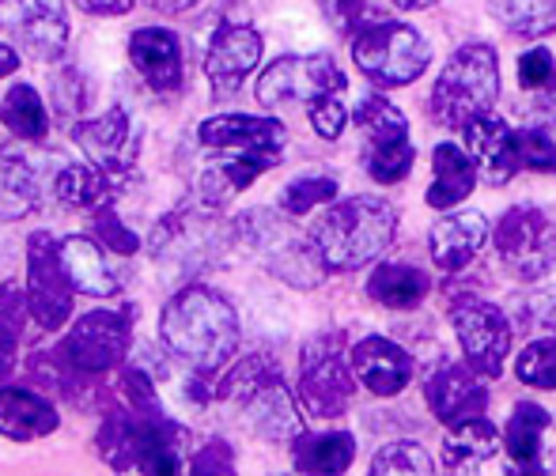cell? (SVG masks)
Masks as SVG:
<instances>
[{
  "instance_id": "6da1fadb",
  "label": "cell",
  "mask_w": 556,
  "mask_h": 476,
  "mask_svg": "<svg viewBox=\"0 0 556 476\" xmlns=\"http://www.w3.org/2000/svg\"><path fill=\"white\" fill-rule=\"evenodd\" d=\"M160 340L190 371L220 374L239 348V314L216 287L186 284L163 307Z\"/></svg>"
},
{
  "instance_id": "7a4b0ae2",
  "label": "cell",
  "mask_w": 556,
  "mask_h": 476,
  "mask_svg": "<svg viewBox=\"0 0 556 476\" xmlns=\"http://www.w3.org/2000/svg\"><path fill=\"white\" fill-rule=\"evenodd\" d=\"M394 231L397 216L382 197H349L315 223L311 239H315L326 269L352 272L371 265L394 242Z\"/></svg>"
},
{
  "instance_id": "3957f363",
  "label": "cell",
  "mask_w": 556,
  "mask_h": 476,
  "mask_svg": "<svg viewBox=\"0 0 556 476\" xmlns=\"http://www.w3.org/2000/svg\"><path fill=\"white\" fill-rule=\"evenodd\" d=\"M500 95V68H496V50L489 42H469L462 50L451 53V61L443 65L440 80L432 88V118L443 129H466L473 118L492 114V103Z\"/></svg>"
},
{
  "instance_id": "277c9868",
  "label": "cell",
  "mask_w": 556,
  "mask_h": 476,
  "mask_svg": "<svg viewBox=\"0 0 556 476\" xmlns=\"http://www.w3.org/2000/svg\"><path fill=\"white\" fill-rule=\"evenodd\" d=\"M352 57L371 83L405 88V83L420 80L425 68L432 65V46L409 23L379 20L352 38Z\"/></svg>"
},
{
  "instance_id": "5b68a950",
  "label": "cell",
  "mask_w": 556,
  "mask_h": 476,
  "mask_svg": "<svg viewBox=\"0 0 556 476\" xmlns=\"http://www.w3.org/2000/svg\"><path fill=\"white\" fill-rule=\"evenodd\" d=\"M356 371H352V352L344 345V333H318L303 345L300 356V397L303 412L318 420H333L349 409V397L356 389Z\"/></svg>"
},
{
  "instance_id": "8992f818",
  "label": "cell",
  "mask_w": 556,
  "mask_h": 476,
  "mask_svg": "<svg viewBox=\"0 0 556 476\" xmlns=\"http://www.w3.org/2000/svg\"><path fill=\"white\" fill-rule=\"evenodd\" d=\"M239 235L262 254V261L269 265L273 276H280L292 287H315V284H323V276L330 272L323 254H318L315 239L295 235V231L273 213H262V208L242 213Z\"/></svg>"
},
{
  "instance_id": "52a82bcc",
  "label": "cell",
  "mask_w": 556,
  "mask_h": 476,
  "mask_svg": "<svg viewBox=\"0 0 556 476\" xmlns=\"http://www.w3.org/2000/svg\"><path fill=\"white\" fill-rule=\"evenodd\" d=\"M53 348L80 374L103 378L117 371L132 348V303H125L122 310H88L68 325V333Z\"/></svg>"
},
{
  "instance_id": "ba28073f",
  "label": "cell",
  "mask_w": 556,
  "mask_h": 476,
  "mask_svg": "<svg viewBox=\"0 0 556 476\" xmlns=\"http://www.w3.org/2000/svg\"><path fill=\"white\" fill-rule=\"evenodd\" d=\"M23 292L30 303V322L42 333H61L73 322V303L76 287L61 261V242L50 231H35L27 239V276H23Z\"/></svg>"
},
{
  "instance_id": "9c48e42d",
  "label": "cell",
  "mask_w": 556,
  "mask_h": 476,
  "mask_svg": "<svg viewBox=\"0 0 556 476\" xmlns=\"http://www.w3.org/2000/svg\"><path fill=\"white\" fill-rule=\"evenodd\" d=\"M492 246L519 280H542L556 265V231L534 205L507 208L492 228Z\"/></svg>"
},
{
  "instance_id": "30bf717a",
  "label": "cell",
  "mask_w": 556,
  "mask_h": 476,
  "mask_svg": "<svg viewBox=\"0 0 556 476\" xmlns=\"http://www.w3.org/2000/svg\"><path fill=\"white\" fill-rule=\"evenodd\" d=\"M349 88V76L341 73L333 57L311 53V57H280L257 76V103L265 111L285 103H311L318 95H341Z\"/></svg>"
},
{
  "instance_id": "8fae6325",
  "label": "cell",
  "mask_w": 556,
  "mask_h": 476,
  "mask_svg": "<svg viewBox=\"0 0 556 476\" xmlns=\"http://www.w3.org/2000/svg\"><path fill=\"white\" fill-rule=\"evenodd\" d=\"M0 30L27 57L58 65L68 50L65 0H0Z\"/></svg>"
},
{
  "instance_id": "7c38bea8",
  "label": "cell",
  "mask_w": 556,
  "mask_h": 476,
  "mask_svg": "<svg viewBox=\"0 0 556 476\" xmlns=\"http://www.w3.org/2000/svg\"><path fill=\"white\" fill-rule=\"evenodd\" d=\"M451 325L458 333L462 356L473 371H481L484 378H496L504 371V359L511 352V322L500 307L473 295H462L451 307Z\"/></svg>"
},
{
  "instance_id": "4fadbf2b",
  "label": "cell",
  "mask_w": 556,
  "mask_h": 476,
  "mask_svg": "<svg viewBox=\"0 0 556 476\" xmlns=\"http://www.w3.org/2000/svg\"><path fill=\"white\" fill-rule=\"evenodd\" d=\"M73 144L88 155L91 163H99L103 170H111L117 182L129 190L137 178V159H140V129L132 125L129 114L122 106H111L99 118H80L73 125Z\"/></svg>"
},
{
  "instance_id": "5bb4252c",
  "label": "cell",
  "mask_w": 556,
  "mask_h": 476,
  "mask_svg": "<svg viewBox=\"0 0 556 476\" xmlns=\"http://www.w3.org/2000/svg\"><path fill=\"white\" fill-rule=\"evenodd\" d=\"M262 50V35L254 27H247V23H220L205 50V76L208 88H213V99H231L247 83V76L257 68Z\"/></svg>"
},
{
  "instance_id": "9a60e30c",
  "label": "cell",
  "mask_w": 556,
  "mask_h": 476,
  "mask_svg": "<svg viewBox=\"0 0 556 476\" xmlns=\"http://www.w3.org/2000/svg\"><path fill=\"white\" fill-rule=\"evenodd\" d=\"M425 401L435 412V420L451 427L462 424V420L484 416V409H489V386H484V374L473 371L469 363L466 366L451 363L428 374Z\"/></svg>"
},
{
  "instance_id": "2e32d148",
  "label": "cell",
  "mask_w": 556,
  "mask_h": 476,
  "mask_svg": "<svg viewBox=\"0 0 556 476\" xmlns=\"http://www.w3.org/2000/svg\"><path fill=\"white\" fill-rule=\"evenodd\" d=\"M129 65L155 95H175L182 88L186 57L182 42L167 27H137L129 35Z\"/></svg>"
},
{
  "instance_id": "e0dca14e",
  "label": "cell",
  "mask_w": 556,
  "mask_h": 476,
  "mask_svg": "<svg viewBox=\"0 0 556 476\" xmlns=\"http://www.w3.org/2000/svg\"><path fill=\"white\" fill-rule=\"evenodd\" d=\"M285 147H254V152H235L231 159H220L213 167L201 170L198 178V197L208 208H224L231 197H239L242 190L257 182L262 175H269L273 167H280Z\"/></svg>"
},
{
  "instance_id": "ac0fdd59",
  "label": "cell",
  "mask_w": 556,
  "mask_h": 476,
  "mask_svg": "<svg viewBox=\"0 0 556 476\" xmlns=\"http://www.w3.org/2000/svg\"><path fill=\"white\" fill-rule=\"evenodd\" d=\"M61 427L53 394L35 386H0V435L12 442H38Z\"/></svg>"
},
{
  "instance_id": "d6986e66",
  "label": "cell",
  "mask_w": 556,
  "mask_h": 476,
  "mask_svg": "<svg viewBox=\"0 0 556 476\" xmlns=\"http://www.w3.org/2000/svg\"><path fill=\"white\" fill-rule=\"evenodd\" d=\"M413 366H417L413 356L405 352L402 345H394V340L379 337V333H371V337H364L359 345H352V371H356V378L364 382L375 397L402 394L413 382Z\"/></svg>"
},
{
  "instance_id": "ffe728a7",
  "label": "cell",
  "mask_w": 556,
  "mask_h": 476,
  "mask_svg": "<svg viewBox=\"0 0 556 476\" xmlns=\"http://www.w3.org/2000/svg\"><path fill=\"white\" fill-rule=\"evenodd\" d=\"M462 140H466L469 155H473L481 175L492 185H507L522 170L519 147H515V129L500 118H492V114H481V118L469 121L462 129Z\"/></svg>"
},
{
  "instance_id": "44dd1931",
  "label": "cell",
  "mask_w": 556,
  "mask_h": 476,
  "mask_svg": "<svg viewBox=\"0 0 556 476\" xmlns=\"http://www.w3.org/2000/svg\"><path fill=\"white\" fill-rule=\"evenodd\" d=\"M111 249L103 246L96 235H68L61 239V261L73 280L76 295H88V299H114L122 292V276L111 265Z\"/></svg>"
},
{
  "instance_id": "7402d4cb",
  "label": "cell",
  "mask_w": 556,
  "mask_h": 476,
  "mask_svg": "<svg viewBox=\"0 0 556 476\" xmlns=\"http://www.w3.org/2000/svg\"><path fill=\"white\" fill-rule=\"evenodd\" d=\"M198 140L213 152H254V147H285L288 129L285 121L257 114H216L198 125Z\"/></svg>"
},
{
  "instance_id": "603a6c76",
  "label": "cell",
  "mask_w": 556,
  "mask_h": 476,
  "mask_svg": "<svg viewBox=\"0 0 556 476\" xmlns=\"http://www.w3.org/2000/svg\"><path fill=\"white\" fill-rule=\"evenodd\" d=\"M239 409H242V416H247V424L254 427V435H262V439H269V442H285V439L292 442L295 435L303 432L300 409H295L292 394H288L285 374L265 378Z\"/></svg>"
},
{
  "instance_id": "cb8c5ba5",
  "label": "cell",
  "mask_w": 556,
  "mask_h": 476,
  "mask_svg": "<svg viewBox=\"0 0 556 476\" xmlns=\"http://www.w3.org/2000/svg\"><path fill=\"white\" fill-rule=\"evenodd\" d=\"M484 239H489V220H484L481 213H454V216L435 220L432 235H428L435 269H443V272L469 269V261L481 254Z\"/></svg>"
},
{
  "instance_id": "d4e9b609",
  "label": "cell",
  "mask_w": 556,
  "mask_h": 476,
  "mask_svg": "<svg viewBox=\"0 0 556 476\" xmlns=\"http://www.w3.org/2000/svg\"><path fill=\"white\" fill-rule=\"evenodd\" d=\"M477 175H481V167H477V159L469 155V147L462 152V147L451 144V140L435 144L432 185H428V193H425L428 208H435V213H451V208H458L462 201L477 190Z\"/></svg>"
},
{
  "instance_id": "484cf974",
  "label": "cell",
  "mask_w": 556,
  "mask_h": 476,
  "mask_svg": "<svg viewBox=\"0 0 556 476\" xmlns=\"http://www.w3.org/2000/svg\"><path fill=\"white\" fill-rule=\"evenodd\" d=\"M125 193V185L117 182L111 170H103L99 163H65L53 178V197L65 208H80V213H99L106 205H117V197Z\"/></svg>"
},
{
  "instance_id": "4316f807",
  "label": "cell",
  "mask_w": 556,
  "mask_h": 476,
  "mask_svg": "<svg viewBox=\"0 0 556 476\" xmlns=\"http://www.w3.org/2000/svg\"><path fill=\"white\" fill-rule=\"evenodd\" d=\"M428 292H432V276L405 261H387L367 276V295L387 310H417Z\"/></svg>"
},
{
  "instance_id": "83f0119b",
  "label": "cell",
  "mask_w": 556,
  "mask_h": 476,
  "mask_svg": "<svg viewBox=\"0 0 556 476\" xmlns=\"http://www.w3.org/2000/svg\"><path fill=\"white\" fill-rule=\"evenodd\" d=\"M553 416L534 401H519L511 409V420L504 427V442H507V454L515 458V469L511 473H545L538 465L545 450V432H549Z\"/></svg>"
},
{
  "instance_id": "f1b7e54d",
  "label": "cell",
  "mask_w": 556,
  "mask_h": 476,
  "mask_svg": "<svg viewBox=\"0 0 556 476\" xmlns=\"http://www.w3.org/2000/svg\"><path fill=\"white\" fill-rule=\"evenodd\" d=\"M500 450V432L489 424L484 416L462 420V424H451L443 439V465L451 473H469L481 469L484 462H492Z\"/></svg>"
},
{
  "instance_id": "f546056e",
  "label": "cell",
  "mask_w": 556,
  "mask_h": 476,
  "mask_svg": "<svg viewBox=\"0 0 556 476\" xmlns=\"http://www.w3.org/2000/svg\"><path fill=\"white\" fill-rule=\"evenodd\" d=\"M356 458V439L341 427L333 432H300L292 439V465L300 473H344Z\"/></svg>"
},
{
  "instance_id": "4dcf8cb0",
  "label": "cell",
  "mask_w": 556,
  "mask_h": 476,
  "mask_svg": "<svg viewBox=\"0 0 556 476\" xmlns=\"http://www.w3.org/2000/svg\"><path fill=\"white\" fill-rule=\"evenodd\" d=\"M0 125L23 144H42L50 137V106L35 83H12L0 99Z\"/></svg>"
},
{
  "instance_id": "1f68e13d",
  "label": "cell",
  "mask_w": 556,
  "mask_h": 476,
  "mask_svg": "<svg viewBox=\"0 0 556 476\" xmlns=\"http://www.w3.org/2000/svg\"><path fill=\"white\" fill-rule=\"evenodd\" d=\"M42 201V182L23 155H0V223H15L30 216Z\"/></svg>"
},
{
  "instance_id": "d6a6232c",
  "label": "cell",
  "mask_w": 556,
  "mask_h": 476,
  "mask_svg": "<svg viewBox=\"0 0 556 476\" xmlns=\"http://www.w3.org/2000/svg\"><path fill=\"white\" fill-rule=\"evenodd\" d=\"M352 121L364 129V137H367L364 147L409 144V121H405V114L382 95H364V99H359L356 111H352Z\"/></svg>"
},
{
  "instance_id": "836d02e7",
  "label": "cell",
  "mask_w": 556,
  "mask_h": 476,
  "mask_svg": "<svg viewBox=\"0 0 556 476\" xmlns=\"http://www.w3.org/2000/svg\"><path fill=\"white\" fill-rule=\"evenodd\" d=\"M489 12L522 38H542L556 30V0H489Z\"/></svg>"
},
{
  "instance_id": "e575fe53",
  "label": "cell",
  "mask_w": 556,
  "mask_h": 476,
  "mask_svg": "<svg viewBox=\"0 0 556 476\" xmlns=\"http://www.w3.org/2000/svg\"><path fill=\"white\" fill-rule=\"evenodd\" d=\"M337 190H341V185H337L330 175L295 178V182H288L285 190H280L277 208H280L285 216H292V220H300V216H311L315 208L333 205V201H337Z\"/></svg>"
},
{
  "instance_id": "d590c367",
  "label": "cell",
  "mask_w": 556,
  "mask_h": 476,
  "mask_svg": "<svg viewBox=\"0 0 556 476\" xmlns=\"http://www.w3.org/2000/svg\"><path fill=\"white\" fill-rule=\"evenodd\" d=\"M114 389L122 397L125 409L132 412H144V416H155V412H167L160 401V389H155V374L148 366L137 363H122L114 371Z\"/></svg>"
},
{
  "instance_id": "8d00e7d4",
  "label": "cell",
  "mask_w": 556,
  "mask_h": 476,
  "mask_svg": "<svg viewBox=\"0 0 556 476\" xmlns=\"http://www.w3.org/2000/svg\"><path fill=\"white\" fill-rule=\"evenodd\" d=\"M515 374L522 386L534 389H556V333L549 337H534L515 359Z\"/></svg>"
},
{
  "instance_id": "74e56055",
  "label": "cell",
  "mask_w": 556,
  "mask_h": 476,
  "mask_svg": "<svg viewBox=\"0 0 556 476\" xmlns=\"http://www.w3.org/2000/svg\"><path fill=\"white\" fill-rule=\"evenodd\" d=\"M511 325L530 337H549L556 333V287L553 292H530L511 303Z\"/></svg>"
},
{
  "instance_id": "f35d334b",
  "label": "cell",
  "mask_w": 556,
  "mask_h": 476,
  "mask_svg": "<svg viewBox=\"0 0 556 476\" xmlns=\"http://www.w3.org/2000/svg\"><path fill=\"white\" fill-rule=\"evenodd\" d=\"M371 473L375 476H397V473L428 476V473H435V465L420 442H390V447H382L379 454H375Z\"/></svg>"
},
{
  "instance_id": "ab89813d",
  "label": "cell",
  "mask_w": 556,
  "mask_h": 476,
  "mask_svg": "<svg viewBox=\"0 0 556 476\" xmlns=\"http://www.w3.org/2000/svg\"><path fill=\"white\" fill-rule=\"evenodd\" d=\"M515 147H519V163L538 175H556V137L542 125H522L515 129Z\"/></svg>"
},
{
  "instance_id": "60d3db41",
  "label": "cell",
  "mask_w": 556,
  "mask_h": 476,
  "mask_svg": "<svg viewBox=\"0 0 556 476\" xmlns=\"http://www.w3.org/2000/svg\"><path fill=\"white\" fill-rule=\"evenodd\" d=\"M413 159H417V152H413V140H409V144H394V147H364V170L379 185L402 182V178L413 170Z\"/></svg>"
},
{
  "instance_id": "b9f144b4",
  "label": "cell",
  "mask_w": 556,
  "mask_h": 476,
  "mask_svg": "<svg viewBox=\"0 0 556 476\" xmlns=\"http://www.w3.org/2000/svg\"><path fill=\"white\" fill-rule=\"evenodd\" d=\"M91 235H96V239L103 242V246L111 249V254H117V257H132L140 246H144L137 231L125 228V223H122V216H117V208H114V205L99 208V213H96V228H91Z\"/></svg>"
},
{
  "instance_id": "7bdbcfd3",
  "label": "cell",
  "mask_w": 556,
  "mask_h": 476,
  "mask_svg": "<svg viewBox=\"0 0 556 476\" xmlns=\"http://www.w3.org/2000/svg\"><path fill=\"white\" fill-rule=\"evenodd\" d=\"M519 83L527 91H549L556 83V57L545 46H534L519 57Z\"/></svg>"
},
{
  "instance_id": "ee69618b",
  "label": "cell",
  "mask_w": 556,
  "mask_h": 476,
  "mask_svg": "<svg viewBox=\"0 0 556 476\" xmlns=\"http://www.w3.org/2000/svg\"><path fill=\"white\" fill-rule=\"evenodd\" d=\"M307 118L323 140H341L344 125H349V111L337 95H318L307 103Z\"/></svg>"
},
{
  "instance_id": "f6af8a7d",
  "label": "cell",
  "mask_w": 556,
  "mask_h": 476,
  "mask_svg": "<svg viewBox=\"0 0 556 476\" xmlns=\"http://www.w3.org/2000/svg\"><path fill=\"white\" fill-rule=\"evenodd\" d=\"M190 473L198 476H231L235 473V450L224 439H208L198 454L190 458Z\"/></svg>"
},
{
  "instance_id": "bcb514c9",
  "label": "cell",
  "mask_w": 556,
  "mask_h": 476,
  "mask_svg": "<svg viewBox=\"0 0 556 476\" xmlns=\"http://www.w3.org/2000/svg\"><path fill=\"white\" fill-rule=\"evenodd\" d=\"M337 20H341V27L349 30V35H359L364 27L387 20V15L367 4V0H337Z\"/></svg>"
},
{
  "instance_id": "7dc6e473",
  "label": "cell",
  "mask_w": 556,
  "mask_h": 476,
  "mask_svg": "<svg viewBox=\"0 0 556 476\" xmlns=\"http://www.w3.org/2000/svg\"><path fill=\"white\" fill-rule=\"evenodd\" d=\"M20 340H23V330L0 322V386H4L15 366H20Z\"/></svg>"
},
{
  "instance_id": "c3c4849f",
  "label": "cell",
  "mask_w": 556,
  "mask_h": 476,
  "mask_svg": "<svg viewBox=\"0 0 556 476\" xmlns=\"http://www.w3.org/2000/svg\"><path fill=\"white\" fill-rule=\"evenodd\" d=\"M80 12L103 15V20H117V15H129L137 8V0H73Z\"/></svg>"
},
{
  "instance_id": "681fc988",
  "label": "cell",
  "mask_w": 556,
  "mask_h": 476,
  "mask_svg": "<svg viewBox=\"0 0 556 476\" xmlns=\"http://www.w3.org/2000/svg\"><path fill=\"white\" fill-rule=\"evenodd\" d=\"M15 68H20V50L8 42H0V80H8V76H15Z\"/></svg>"
},
{
  "instance_id": "f907efd6",
  "label": "cell",
  "mask_w": 556,
  "mask_h": 476,
  "mask_svg": "<svg viewBox=\"0 0 556 476\" xmlns=\"http://www.w3.org/2000/svg\"><path fill=\"white\" fill-rule=\"evenodd\" d=\"M201 0H152V8L155 12H163V15H182V12H190V8H198Z\"/></svg>"
},
{
  "instance_id": "816d5d0a",
  "label": "cell",
  "mask_w": 556,
  "mask_h": 476,
  "mask_svg": "<svg viewBox=\"0 0 556 476\" xmlns=\"http://www.w3.org/2000/svg\"><path fill=\"white\" fill-rule=\"evenodd\" d=\"M397 8H405V12H417V8H425V4H432V0H394Z\"/></svg>"
}]
</instances>
